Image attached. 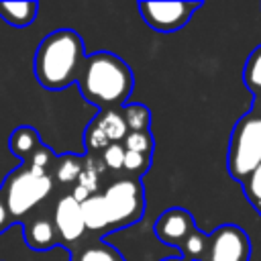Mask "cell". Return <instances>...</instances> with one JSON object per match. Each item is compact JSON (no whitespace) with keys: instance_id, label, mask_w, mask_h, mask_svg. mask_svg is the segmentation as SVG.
Instances as JSON below:
<instances>
[{"instance_id":"4","label":"cell","mask_w":261,"mask_h":261,"mask_svg":"<svg viewBox=\"0 0 261 261\" xmlns=\"http://www.w3.org/2000/svg\"><path fill=\"white\" fill-rule=\"evenodd\" d=\"M53 190V179L45 169L20 167L8 175L4 186V206L10 216H22L41 200H45Z\"/></svg>"},{"instance_id":"23","label":"cell","mask_w":261,"mask_h":261,"mask_svg":"<svg viewBox=\"0 0 261 261\" xmlns=\"http://www.w3.org/2000/svg\"><path fill=\"white\" fill-rule=\"evenodd\" d=\"M122 161H124V147L120 143H112L102 151V163L104 167L110 169H122Z\"/></svg>"},{"instance_id":"8","label":"cell","mask_w":261,"mask_h":261,"mask_svg":"<svg viewBox=\"0 0 261 261\" xmlns=\"http://www.w3.org/2000/svg\"><path fill=\"white\" fill-rule=\"evenodd\" d=\"M155 234L161 243L169 247H181L188 234L196 228L194 218L184 208H169L155 220Z\"/></svg>"},{"instance_id":"13","label":"cell","mask_w":261,"mask_h":261,"mask_svg":"<svg viewBox=\"0 0 261 261\" xmlns=\"http://www.w3.org/2000/svg\"><path fill=\"white\" fill-rule=\"evenodd\" d=\"M92 122L106 135V139L110 141V145L112 143H118V141H124V137L128 133L126 130V124L122 120L120 110H102Z\"/></svg>"},{"instance_id":"29","label":"cell","mask_w":261,"mask_h":261,"mask_svg":"<svg viewBox=\"0 0 261 261\" xmlns=\"http://www.w3.org/2000/svg\"><path fill=\"white\" fill-rule=\"evenodd\" d=\"M259 116H261V98H259V102H257V110H255Z\"/></svg>"},{"instance_id":"28","label":"cell","mask_w":261,"mask_h":261,"mask_svg":"<svg viewBox=\"0 0 261 261\" xmlns=\"http://www.w3.org/2000/svg\"><path fill=\"white\" fill-rule=\"evenodd\" d=\"M163 261H186V259L179 255V257H167V259H163Z\"/></svg>"},{"instance_id":"15","label":"cell","mask_w":261,"mask_h":261,"mask_svg":"<svg viewBox=\"0 0 261 261\" xmlns=\"http://www.w3.org/2000/svg\"><path fill=\"white\" fill-rule=\"evenodd\" d=\"M120 114L128 133H145L151 126V110L143 104H124Z\"/></svg>"},{"instance_id":"25","label":"cell","mask_w":261,"mask_h":261,"mask_svg":"<svg viewBox=\"0 0 261 261\" xmlns=\"http://www.w3.org/2000/svg\"><path fill=\"white\" fill-rule=\"evenodd\" d=\"M49 161H51V151H49L45 145H39L37 151L29 157L31 167H39V169H45V167L49 165Z\"/></svg>"},{"instance_id":"12","label":"cell","mask_w":261,"mask_h":261,"mask_svg":"<svg viewBox=\"0 0 261 261\" xmlns=\"http://www.w3.org/2000/svg\"><path fill=\"white\" fill-rule=\"evenodd\" d=\"M80 210H82L84 226L88 230H104V228L110 226L108 214H106V208H104V202H102L100 194H92L90 198H86L80 204Z\"/></svg>"},{"instance_id":"27","label":"cell","mask_w":261,"mask_h":261,"mask_svg":"<svg viewBox=\"0 0 261 261\" xmlns=\"http://www.w3.org/2000/svg\"><path fill=\"white\" fill-rule=\"evenodd\" d=\"M6 224H8V210H6V206L0 198V232L6 228Z\"/></svg>"},{"instance_id":"17","label":"cell","mask_w":261,"mask_h":261,"mask_svg":"<svg viewBox=\"0 0 261 261\" xmlns=\"http://www.w3.org/2000/svg\"><path fill=\"white\" fill-rule=\"evenodd\" d=\"M206 249H208V237L198 228H194L181 245V251H184L181 257L186 261H202L206 255Z\"/></svg>"},{"instance_id":"19","label":"cell","mask_w":261,"mask_h":261,"mask_svg":"<svg viewBox=\"0 0 261 261\" xmlns=\"http://www.w3.org/2000/svg\"><path fill=\"white\" fill-rule=\"evenodd\" d=\"M124 151H133L139 155L149 157L153 151V137L149 130L145 133H126L124 137Z\"/></svg>"},{"instance_id":"5","label":"cell","mask_w":261,"mask_h":261,"mask_svg":"<svg viewBox=\"0 0 261 261\" xmlns=\"http://www.w3.org/2000/svg\"><path fill=\"white\" fill-rule=\"evenodd\" d=\"M102 196L108 222L114 228L135 224L145 210L143 186L139 179H118L106 188Z\"/></svg>"},{"instance_id":"14","label":"cell","mask_w":261,"mask_h":261,"mask_svg":"<svg viewBox=\"0 0 261 261\" xmlns=\"http://www.w3.org/2000/svg\"><path fill=\"white\" fill-rule=\"evenodd\" d=\"M39 145H41V141L33 126H18L10 135V151L24 161H29V157L37 151Z\"/></svg>"},{"instance_id":"26","label":"cell","mask_w":261,"mask_h":261,"mask_svg":"<svg viewBox=\"0 0 261 261\" xmlns=\"http://www.w3.org/2000/svg\"><path fill=\"white\" fill-rule=\"evenodd\" d=\"M69 196H71V198H73V200H75V202H77V204H82V202H84V200H86V198H90V196H92V194H90V192H88V190H84V188H82V186H75V188H73V192H71V194H69Z\"/></svg>"},{"instance_id":"24","label":"cell","mask_w":261,"mask_h":261,"mask_svg":"<svg viewBox=\"0 0 261 261\" xmlns=\"http://www.w3.org/2000/svg\"><path fill=\"white\" fill-rule=\"evenodd\" d=\"M149 165V157L133 153V151H124V161H122V169L128 171H143Z\"/></svg>"},{"instance_id":"20","label":"cell","mask_w":261,"mask_h":261,"mask_svg":"<svg viewBox=\"0 0 261 261\" xmlns=\"http://www.w3.org/2000/svg\"><path fill=\"white\" fill-rule=\"evenodd\" d=\"M243 190H245V196L247 200L255 206V210L261 214V163L259 167L243 181Z\"/></svg>"},{"instance_id":"7","label":"cell","mask_w":261,"mask_h":261,"mask_svg":"<svg viewBox=\"0 0 261 261\" xmlns=\"http://www.w3.org/2000/svg\"><path fill=\"white\" fill-rule=\"evenodd\" d=\"M249 253V237L237 224H222L208 237V249L202 261H247Z\"/></svg>"},{"instance_id":"9","label":"cell","mask_w":261,"mask_h":261,"mask_svg":"<svg viewBox=\"0 0 261 261\" xmlns=\"http://www.w3.org/2000/svg\"><path fill=\"white\" fill-rule=\"evenodd\" d=\"M53 226H55V232L59 234V239L63 243H73L84 234L86 226L82 220V210H80V204L71 196H63L57 202Z\"/></svg>"},{"instance_id":"22","label":"cell","mask_w":261,"mask_h":261,"mask_svg":"<svg viewBox=\"0 0 261 261\" xmlns=\"http://www.w3.org/2000/svg\"><path fill=\"white\" fill-rule=\"evenodd\" d=\"M84 141H86V147H88L90 151H104V149L110 145V141L106 139V135H104V133H102L94 122H90V124H88Z\"/></svg>"},{"instance_id":"18","label":"cell","mask_w":261,"mask_h":261,"mask_svg":"<svg viewBox=\"0 0 261 261\" xmlns=\"http://www.w3.org/2000/svg\"><path fill=\"white\" fill-rule=\"evenodd\" d=\"M84 169V159L75 157V155H65L59 159L57 163V169H55V175L61 184H71L77 179V175L82 173Z\"/></svg>"},{"instance_id":"2","label":"cell","mask_w":261,"mask_h":261,"mask_svg":"<svg viewBox=\"0 0 261 261\" xmlns=\"http://www.w3.org/2000/svg\"><path fill=\"white\" fill-rule=\"evenodd\" d=\"M84 59V41L75 31H53L37 47L35 77L45 90H63L77 80Z\"/></svg>"},{"instance_id":"16","label":"cell","mask_w":261,"mask_h":261,"mask_svg":"<svg viewBox=\"0 0 261 261\" xmlns=\"http://www.w3.org/2000/svg\"><path fill=\"white\" fill-rule=\"evenodd\" d=\"M243 82L249 90L261 96V45H257L247 57V63L243 67Z\"/></svg>"},{"instance_id":"10","label":"cell","mask_w":261,"mask_h":261,"mask_svg":"<svg viewBox=\"0 0 261 261\" xmlns=\"http://www.w3.org/2000/svg\"><path fill=\"white\" fill-rule=\"evenodd\" d=\"M24 239H27V245L31 249L45 251V249H51L57 243V232H55L53 222H49L47 218H37L27 226Z\"/></svg>"},{"instance_id":"6","label":"cell","mask_w":261,"mask_h":261,"mask_svg":"<svg viewBox=\"0 0 261 261\" xmlns=\"http://www.w3.org/2000/svg\"><path fill=\"white\" fill-rule=\"evenodd\" d=\"M200 6V2H139V12L153 31L173 33L181 29Z\"/></svg>"},{"instance_id":"11","label":"cell","mask_w":261,"mask_h":261,"mask_svg":"<svg viewBox=\"0 0 261 261\" xmlns=\"http://www.w3.org/2000/svg\"><path fill=\"white\" fill-rule=\"evenodd\" d=\"M39 4L37 2H0V16L12 27H29L37 16Z\"/></svg>"},{"instance_id":"21","label":"cell","mask_w":261,"mask_h":261,"mask_svg":"<svg viewBox=\"0 0 261 261\" xmlns=\"http://www.w3.org/2000/svg\"><path fill=\"white\" fill-rule=\"evenodd\" d=\"M80 261H122V257L110 247H90L80 255Z\"/></svg>"},{"instance_id":"3","label":"cell","mask_w":261,"mask_h":261,"mask_svg":"<svg viewBox=\"0 0 261 261\" xmlns=\"http://www.w3.org/2000/svg\"><path fill=\"white\" fill-rule=\"evenodd\" d=\"M261 163V116L253 110L241 116L228 143L226 167L237 181H245Z\"/></svg>"},{"instance_id":"1","label":"cell","mask_w":261,"mask_h":261,"mask_svg":"<svg viewBox=\"0 0 261 261\" xmlns=\"http://www.w3.org/2000/svg\"><path fill=\"white\" fill-rule=\"evenodd\" d=\"M75 84L90 104L104 110H116L126 104L135 77L118 55L100 51L84 59Z\"/></svg>"}]
</instances>
